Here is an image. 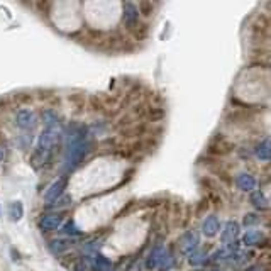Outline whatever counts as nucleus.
I'll return each instance as SVG.
<instances>
[{"instance_id": "17", "label": "nucleus", "mask_w": 271, "mask_h": 271, "mask_svg": "<svg viewBox=\"0 0 271 271\" xmlns=\"http://www.w3.org/2000/svg\"><path fill=\"white\" fill-rule=\"evenodd\" d=\"M63 232L65 234H73V236H78L80 231L77 229V226L73 224V222H68V224L65 226V229H63Z\"/></svg>"}, {"instance_id": "3", "label": "nucleus", "mask_w": 271, "mask_h": 271, "mask_svg": "<svg viewBox=\"0 0 271 271\" xmlns=\"http://www.w3.org/2000/svg\"><path fill=\"white\" fill-rule=\"evenodd\" d=\"M147 268L150 269H158V271H166L173 266V258L169 251L164 246H156L147 256Z\"/></svg>"}, {"instance_id": "20", "label": "nucleus", "mask_w": 271, "mask_h": 271, "mask_svg": "<svg viewBox=\"0 0 271 271\" xmlns=\"http://www.w3.org/2000/svg\"><path fill=\"white\" fill-rule=\"evenodd\" d=\"M63 241H53V244H51V249L55 253H58V251H63V249L66 248V244H61Z\"/></svg>"}, {"instance_id": "10", "label": "nucleus", "mask_w": 271, "mask_h": 271, "mask_svg": "<svg viewBox=\"0 0 271 271\" xmlns=\"http://www.w3.org/2000/svg\"><path fill=\"white\" fill-rule=\"evenodd\" d=\"M236 185L241 190H244V192H253V190L256 188V180H254L249 173H241V175H237Z\"/></svg>"}, {"instance_id": "8", "label": "nucleus", "mask_w": 271, "mask_h": 271, "mask_svg": "<svg viewBox=\"0 0 271 271\" xmlns=\"http://www.w3.org/2000/svg\"><path fill=\"white\" fill-rule=\"evenodd\" d=\"M237 234H239V224H237V222H234V220H229L226 224V229L222 231V234H220V239H222V242H224V244H232L234 241H236Z\"/></svg>"}, {"instance_id": "19", "label": "nucleus", "mask_w": 271, "mask_h": 271, "mask_svg": "<svg viewBox=\"0 0 271 271\" xmlns=\"http://www.w3.org/2000/svg\"><path fill=\"white\" fill-rule=\"evenodd\" d=\"M256 222H259V217L254 214H249L244 217V226H251V224H256Z\"/></svg>"}, {"instance_id": "4", "label": "nucleus", "mask_w": 271, "mask_h": 271, "mask_svg": "<svg viewBox=\"0 0 271 271\" xmlns=\"http://www.w3.org/2000/svg\"><path fill=\"white\" fill-rule=\"evenodd\" d=\"M199 242H200L199 234H196L195 231H188L183 234L182 239H180V248H182L183 253L192 254L196 249V246H199Z\"/></svg>"}, {"instance_id": "1", "label": "nucleus", "mask_w": 271, "mask_h": 271, "mask_svg": "<svg viewBox=\"0 0 271 271\" xmlns=\"http://www.w3.org/2000/svg\"><path fill=\"white\" fill-rule=\"evenodd\" d=\"M75 129L77 131H71L70 134H68L65 169H75L85 159V156H87V153L90 150L87 136H85V129L78 126H75Z\"/></svg>"}, {"instance_id": "7", "label": "nucleus", "mask_w": 271, "mask_h": 271, "mask_svg": "<svg viewBox=\"0 0 271 271\" xmlns=\"http://www.w3.org/2000/svg\"><path fill=\"white\" fill-rule=\"evenodd\" d=\"M17 126L20 127V129H33V127L36 126V117L34 114L31 112V110H19L17 112Z\"/></svg>"}, {"instance_id": "21", "label": "nucleus", "mask_w": 271, "mask_h": 271, "mask_svg": "<svg viewBox=\"0 0 271 271\" xmlns=\"http://www.w3.org/2000/svg\"><path fill=\"white\" fill-rule=\"evenodd\" d=\"M2 159H4V153L0 151V161H2Z\"/></svg>"}, {"instance_id": "13", "label": "nucleus", "mask_w": 271, "mask_h": 271, "mask_svg": "<svg viewBox=\"0 0 271 271\" xmlns=\"http://www.w3.org/2000/svg\"><path fill=\"white\" fill-rule=\"evenodd\" d=\"M263 241V234L259 231H248L244 234L242 237V242L246 244V246H253V244H259Z\"/></svg>"}, {"instance_id": "9", "label": "nucleus", "mask_w": 271, "mask_h": 271, "mask_svg": "<svg viewBox=\"0 0 271 271\" xmlns=\"http://www.w3.org/2000/svg\"><path fill=\"white\" fill-rule=\"evenodd\" d=\"M220 229V222L215 215H209L202 224V232L205 234L207 237H214Z\"/></svg>"}, {"instance_id": "18", "label": "nucleus", "mask_w": 271, "mask_h": 271, "mask_svg": "<svg viewBox=\"0 0 271 271\" xmlns=\"http://www.w3.org/2000/svg\"><path fill=\"white\" fill-rule=\"evenodd\" d=\"M71 204L70 196H61V199H56V204H53V207H68Z\"/></svg>"}, {"instance_id": "5", "label": "nucleus", "mask_w": 271, "mask_h": 271, "mask_svg": "<svg viewBox=\"0 0 271 271\" xmlns=\"http://www.w3.org/2000/svg\"><path fill=\"white\" fill-rule=\"evenodd\" d=\"M66 182H68L66 177H61V178H58L56 182H53L51 187L46 190L44 200L46 202H53V200L60 199V195L63 193V190H65V187H66Z\"/></svg>"}, {"instance_id": "15", "label": "nucleus", "mask_w": 271, "mask_h": 271, "mask_svg": "<svg viewBox=\"0 0 271 271\" xmlns=\"http://www.w3.org/2000/svg\"><path fill=\"white\" fill-rule=\"evenodd\" d=\"M9 215L12 220H19L20 217L24 215V207L20 202H12V204L9 205Z\"/></svg>"}, {"instance_id": "2", "label": "nucleus", "mask_w": 271, "mask_h": 271, "mask_svg": "<svg viewBox=\"0 0 271 271\" xmlns=\"http://www.w3.org/2000/svg\"><path fill=\"white\" fill-rule=\"evenodd\" d=\"M58 136H60V127H58V124L46 126V129L42 131V134L39 136V141H38V153H36L34 158L39 156L41 161L44 163L46 158H47V155H50V151L53 150V146L56 144Z\"/></svg>"}, {"instance_id": "16", "label": "nucleus", "mask_w": 271, "mask_h": 271, "mask_svg": "<svg viewBox=\"0 0 271 271\" xmlns=\"http://www.w3.org/2000/svg\"><path fill=\"white\" fill-rule=\"evenodd\" d=\"M188 261H190V264H193V266H199V264H204L207 261V254L202 253V251L192 253V254H190V258H188Z\"/></svg>"}, {"instance_id": "11", "label": "nucleus", "mask_w": 271, "mask_h": 271, "mask_svg": "<svg viewBox=\"0 0 271 271\" xmlns=\"http://www.w3.org/2000/svg\"><path fill=\"white\" fill-rule=\"evenodd\" d=\"M137 17H139V14H137V7L134 4L131 2H126L124 4V22L132 28V26L137 24Z\"/></svg>"}, {"instance_id": "6", "label": "nucleus", "mask_w": 271, "mask_h": 271, "mask_svg": "<svg viewBox=\"0 0 271 271\" xmlns=\"http://www.w3.org/2000/svg\"><path fill=\"white\" fill-rule=\"evenodd\" d=\"M63 222V217L58 215V214H50V215H44L39 222V227L42 231H55V229H60Z\"/></svg>"}, {"instance_id": "12", "label": "nucleus", "mask_w": 271, "mask_h": 271, "mask_svg": "<svg viewBox=\"0 0 271 271\" xmlns=\"http://www.w3.org/2000/svg\"><path fill=\"white\" fill-rule=\"evenodd\" d=\"M251 204L256 207L258 210H266L268 207H269L266 196L263 195L261 190H256V192H253V195H251Z\"/></svg>"}, {"instance_id": "14", "label": "nucleus", "mask_w": 271, "mask_h": 271, "mask_svg": "<svg viewBox=\"0 0 271 271\" xmlns=\"http://www.w3.org/2000/svg\"><path fill=\"white\" fill-rule=\"evenodd\" d=\"M256 156L261 159V161H269L271 153H269V139H264L261 144L256 147Z\"/></svg>"}]
</instances>
